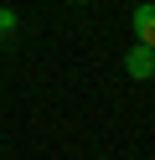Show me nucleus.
<instances>
[{
  "instance_id": "3",
  "label": "nucleus",
  "mask_w": 155,
  "mask_h": 160,
  "mask_svg": "<svg viewBox=\"0 0 155 160\" xmlns=\"http://www.w3.org/2000/svg\"><path fill=\"white\" fill-rule=\"evenodd\" d=\"M0 31H16V11H5V5H0Z\"/></svg>"
},
{
  "instance_id": "1",
  "label": "nucleus",
  "mask_w": 155,
  "mask_h": 160,
  "mask_svg": "<svg viewBox=\"0 0 155 160\" xmlns=\"http://www.w3.org/2000/svg\"><path fill=\"white\" fill-rule=\"evenodd\" d=\"M129 26H134V42H140V47H155V0H145V5H134Z\"/></svg>"
},
{
  "instance_id": "2",
  "label": "nucleus",
  "mask_w": 155,
  "mask_h": 160,
  "mask_svg": "<svg viewBox=\"0 0 155 160\" xmlns=\"http://www.w3.org/2000/svg\"><path fill=\"white\" fill-rule=\"evenodd\" d=\"M124 72H129V78H155V47L134 42L129 52H124Z\"/></svg>"
},
{
  "instance_id": "4",
  "label": "nucleus",
  "mask_w": 155,
  "mask_h": 160,
  "mask_svg": "<svg viewBox=\"0 0 155 160\" xmlns=\"http://www.w3.org/2000/svg\"><path fill=\"white\" fill-rule=\"evenodd\" d=\"M72 5H78V0H72Z\"/></svg>"
}]
</instances>
